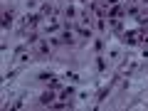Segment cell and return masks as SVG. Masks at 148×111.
<instances>
[{
    "label": "cell",
    "instance_id": "1",
    "mask_svg": "<svg viewBox=\"0 0 148 111\" xmlns=\"http://www.w3.org/2000/svg\"><path fill=\"white\" fill-rule=\"evenodd\" d=\"M123 40H126V45H138V42L143 40V32H141V30H131V32L123 35Z\"/></svg>",
    "mask_w": 148,
    "mask_h": 111
},
{
    "label": "cell",
    "instance_id": "2",
    "mask_svg": "<svg viewBox=\"0 0 148 111\" xmlns=\"http://www.w3.org/2000/svg\"><path fill=\"white\" fill-rule=\"evenodd\" d=\"M52 101H54V94H52V91H47V94L40 96V104H42V106H52Z\"/></svg>",
    "mask_w": 148,
    "mask_h": 111
},
{
    "label": "cell",
    "instance_id": "3",
    "mask_svg": "<svg viewBox=\"0 0 148 111\" xmlns=\"http://www.w3.org/2000/svg\"><path fill=\"white\" fill-rule=\"evenodd\" d=\"M37 22H40V15H27L25 17V27H35Z\"/></svg>",
    "mask_w": 148,
    "mask_h": 111
},
{
    "label": "cell",
    "instance_id": "4",
    "mask_svg": "<svg viewBox=\"0 0 148 111\" xmlns=\"http://www.w3.org/2000/svg\"><path fill=\"white\" fill-rule=\"evenodd\" d=\"M47 52H49V45L47 42H40V45H37V54H40V57H45Z\"/></svg>",
    "mask_w": 148,
    "mask_h": 111
},
{
    "label": "cell",
    "instance_id": "5",
    "mask_svg": "<svg viewBox=\"0 0 148 111\" xmlns=\"http://www.w3.org/2000/svg\"><path fill=\"white\" fill-rule=\"evenodd\" d=\"M72 40H74L72 32H62V37H59V42H62V45H72Z\"/></svg>",
    "mask_w": 148,
    "mask_h": 111
},
{
    "label": "cell",
    "instance_id": "6",
    "mask_svg": "<svg viewBox=\"0 0 148 111\" xmlns=\"http://www.w3.org/2000/svg\"><path fill=\"white\" fill-rule=\"evenodd\" d=\"M10 22H12V12H5V15H3V27H10Z\"/></svg>",
    "mask_w": 148,
    "mask_h": 111
},
{
    "label": "cell",
    "instance_id": "7",
    "mask_svg": "<svg viewBox=\"0 0 148 111\" xmlns=\"http://www.w3.org/2000/svg\"><path fill=\"white\" fill-rule=\"evenodd\" d=\"M121 12H123V10H121V5H114L109 15H111V17H121Z\"/></svg>",
    "mask_w": 148,
    "mask_h": 111
},
{
    "label": "cell",
    "instance_id": "8",
    "mask_svg": "<svg viewBox=\"0 0 148 111\" xmlns=\"http://www.w3.org/2000/svg\"><path fill=\"white\" fill-rule=\"evenodd\" d=\"M96 67L104 72V69H106V59H104V57H99V59H96Z\"/></svg>",
    "mask_w": 148,
    "mask_h": 111
},
{
    "label": "cell",
    "instance_id": "9",
    "mask_svg": "<svg viewBox=\"0 0 148 111\" xmlns=\"http://www.w3.org/2000/svg\"><path fill=\"white\" fill-rule=\"evenodd\" d=\"M72 94H74V89H72V86H67V89L62 91V99H69V96H72Z\"/></svg>",
    "mask_w": 148,
    "mask_h": 111
},
{
    "label": "cell",
    "instance_id": "10",
    "mask_svg": "<svg viewBox=\"0 0 148 111\" xmlns=\"http://www.w3.org/2000/svg\"><path fill=\"white\" fill-rule=\"evenodd\" d=\"M72 104H67V101H59V104H54V109H69Z\"/></svg>",
    "mask_w": 148,
    "mask_h": 111
},
{
    "label": "cell",
    "instance_id": "11",
    "mask_svg": "<svg viewBox=\"0 0 148 111\" xmlns=\"http://www.w3.org/2000/svg\"><path fill=\"white\" fill-rule=\"evenodd\" d=\"M79 35H82V37H89V27L82 25V27H79Z\"/></svg>",
    "mask_w": 148,
    "mask_h": 111
},
{
    "label": "cell",
    "instance_id": "12",
    "mask_svg": "<svg viewBox=\"0 0 148 111\" xmlns=\"http://www.w3.org/2000/svg\"><path fill=\"white\" fill-rule=\"evenodd\" d=\"M104 5H106V8H109V5L114 8V5H119V3H116V0H104Z\"/></svg>",
    "mask_w": 148,
    "mask_h": 111
},
{
    "label": "cell",
    "instance_id": "13",
    "mask_svg": "<svg viewBox=\"0 0 148 111\" xmlns=\"http://www.w3.org/2000/svg\"><path fill=\"white\" fill-rule=\"evenodd\" d=\"M69 3H72V0H69Z\"/></svg>",
    "mask_w": 148,
    "mask_h": 111
}]
</instances>
